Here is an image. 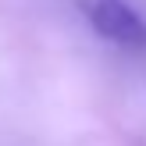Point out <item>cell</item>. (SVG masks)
Here are the masks:
<instances>
[{"label": "cell", "instance_id": "6da1fadb", "mask_svg": "<svg viewBox=\"0 0 146 146\" xmlns=\"http://www.w3.org/2000/svg\"><path fill=\"white\" fill-rule=\"evenodd\" d=\"M93 32L121 50H146V18L128 0H86L82 4Z\"/></svg>", "mask_w": 146, "mask_h": 146}]
</instances>
